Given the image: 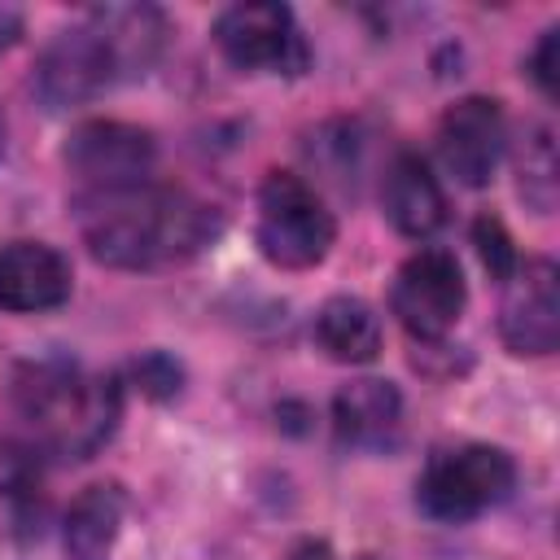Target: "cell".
Returning <instances> with one entry per match:
<instances>
[{"mask_svg":"<svg viewBox=\"0 0 560 560\" xmlns=\"http://www.w3.org/2000/svg\"><path fill=\"white\" fill-rule=\"evenodd\" d=\"M289 560H332V551H328V542L306 538V542H298V547H293V556H289Z\"/></svg>","mask_w":560,"mask_h":560,"instance_id":"cell-22","label":"cell"},{"mask_svg":"<svg viewBox=\"0 0 560 560\" xmlns=\"http://www.w3.org/2000/svg\"><path fill=\"white\" fill-rule=\"evenodd\" d=\"M0 149H4V122H0Z\"/></svg>","mask_w":560,"mask_h":560,"instance_id":"cell-23","label":"cell"},{"mask_svg":"<svg viewBox=\"0 0 560 560\" xmlns=\"http://www.w3.org/2000/svg\"><path fill=\"white\" fill-rule=\"evenodd\" d=\"M258 249L267 262L302 271L324 262L332 245V214L319 201V192L293 175V171H271L258 192Z\"/></svg>","mask_w":560,"mask_h":560,"instance_id":"cell-3","label":"cell"},{"mask_svg":"<svg viewBox=\"0 0 560 560\" xmlns=\"http://www.w3.org/2000/svg\"><path fill=\"white\" fill-rule=\"evenodd\" d=\"M79 228L101 262L149 271L192 258L214 236V214L192 192L144 179L118 192L79 197Z\"/></svg>","mask_w":560,"mask_h":560,"instance_id":"cell-1","label":"cell"},{"mask_svg":"<svg viewBox=\"0 0 560 560\" xmlns=\"http://www.w3.org/2000/svg\"><path fill=\"white\" fill-rule=\"evenodd\" d=\"M13 402L39 451L79 459L92 455L118 420V385L109 376H88L61 359L22 368L13 381Z\"/></svg>","mask_w":560,"mask_h":560,"instance_id":"cell-2","label":"cell"},{"mask_svg":"<svg viewBox=\"0 0 560 560\" xmlns=\"http://www.w3.org/2000/svg\"><path fill=\"white\" fill-rule=\"evenodd\" d=\"M18 35H22V9L0 4V52H9L18 44Z\"/></svg>","mask_w":560,"mask_h":560,"instance_id":"cell-21","label":"cell"},{"mask_svg":"<svg viewBox=\"0 0 560 560\" xmlns=\"http://www.w3.org/2000/svg\"><path fill=\"white\" fill-rule=\"evenodd\" d=\"M521 197L547 214L556 206V140L547 127H529L525 153H521Z\"/></svg>","mask_w":560,"mask_h":560,"instance_id":"cell-17","label":"cell"},{"mask_svg":"<svg viewBox=\"0 0 560 560\" xmlns=\"http://www.w3.org/2000/svg\"><path fill=\"white\" fill-rule=\"evenodd\" d=\"M381 201H385L389 223L411 241H424L446 223V197H442L433 171L424 166V158H416V153H398L389 162Z\"/></svg>","mask_w":560,"mask_h":560,"instance_id":"cell-12","label":"cell"},{"mask_svg":"<svg viewBox=\"0 0 560 560\" xmlns=\"http://www.w3.org/2000/svg\"><path fill=\"white\" fill-rule=\"evenodd\" d=\"M363 560H376V556H363Z\"/></svg>","mask_w":560,"mask_h":560,"instance_id":"cell-24","label":"cell"},{"mask_svg":"<svg viewBox=\"0 0 560 560\" xmlns=\"http://www.w3.org/2000/svg\"><path fill=\"white\" fill-rule=\"evenodd\" d=\"M464 271L455 262V254L446 249H420L411 254L398 276H394V293L389 306L398 315V324L420 337V341H438L455 328L459 311H464Z\"/></svg>","mask_w":560,"mask_h":560,"instance_id":"cell-7","label":"cell"},{"mask_svg":"<svg viewBox=\"0 0 560 560\" xmlns=\"http://www.w3.org/2000/svg\"><path fill=\"white\" fill-rule=\"evenodd\" d=\"M153 158H158L153 136L131 122H114V118L83 122L66 140V166L79 179V197L144 184L153 171Z\"/></svg>","mask_w":560,"mask_h":560,"instance_id":"cell-5","label":"cell"},{"mask_svg":"<svg viewBox=\"0 0 560 560\" xmlns=\"http://www.w3.org/2000/svg\"><path fill=\"white\" fill-rule=\"evenodd\" d=\"M503 149H508V122H503L499 101H490V96H464V101H455L442 114L438 153H442V166L464 188L490 184V175L499 171Z\"/></svg>","mask_w":560,"mask_h":560,"instance_id":"cell-10","label":"cell"},{"mask_svg":"<svg viewBox=\"0 0 560 560\" xmlns=\"http://www.w3.org/2000/svg\"><path fill=\"white\" fill-rule=\"evenodd\" d=\"M556 52H560V31H547L529 57V74L542 88V96H556Z\"/></svg>","mask_w":560,"mask_h":560,"instance_id":"cell-20","label":"cell"},{"mask_svg":"<svg viewBox=\"0 0 560 560\" xmlns=\"http://www.w3.org/2000/svg\"><path fill=\"white\" fill-rule=\"evenodd\" d=\"M503 315L499 337L512 354H551L560 341V289L551 258H525L503 280Z\"/></svg>","mask_w":560,"mask_h":560,"instance_id":"cell-9","label":"cell"},{"mask_svg":"<svg viewBox=\"0 0 560 560\" xmlns=\"http://www.w3.org/2000/svg\"><path fill=\"white\" fill-rule=\"evenodd\" d=\"M214 44L236 70L298 74L306 66V44L298 35V22L276 0H249L223 9L214 22Z\"/></svg>","mask_w":560,"mask_h":560,"instance_id":"cell-6","label":"cell"},{"mask_svg":"<svg viewBox=\"0 0 560 560\" xmlns=\"http://www.w3.org/2000/svg\"><path fill=\"white\" fill-rule=\"evenodd\" d=\"M122 512H127L122 486L114 481L88 486L66 512V529H61L66 560H109L122 529Z\"/></svg>","mask_w":560,"mask_h":560,"instance_id":"cell-15","label":"cell"},{"mask_svg":"<svg viewBox=\"0 0 560 560\" xmlns=\"http://www.w3.org/2000/svg\"><path fill=\"white\" fill-rule=\"evenodd\" d=\"M398 416H402V398L389 381H376V376H359L350 385L337 389L332 398V424H337V438L350 442V446H381L394 438L398 429Z\"/></svg>","mask_w":560,"mask_h":560,"instance_id":"cell-14","label":"cell"},{"mask_svg":"<svg viewBox=\"0 0 560 560\" xmlns=\"http://www.w3.org/2000/svg\"><path fill=\"white\" fill-rule=\"evenodd\" d=\"M516 486V464L508 451L499 446H455V451H438L416 486L420 512L433 521H472L481 512H490L494 503H503Z\"/></svg>","mask_w":560,"mask_h":560,"instance_id":"cell-4","label":"cell"},{"mask_svg":"<svg viewBox=\"0 0 560 560\" xmlns=\"http://www.w3.org/2000/svg\"><path fill=\"white\" fill-rule=\"evenodd\" d=\"M70 298V262L44 241L0 245V311L35 315Z\"/></svg>","mask_w":560,"mask_h":560,"instance_id":"cell-11","label":"cell"},{"mask_svg":"<svg viewBox=\"0 0 560 560\" xmlns=\"http://www.w3.org/2000/svg\"><path fill=\"white\" fill-rule=\"evenodd\" d=\"M315 341L337 363H372L381 350V319L359 298H328L315 315Z\"/></svg>","mask_w":560,"mask_h":560,"instance_id":"cell-16","label":"cell"},{"mask_svg":"<svg viewBox=\"0 0 560 560\" xmlns=\"http://www.w3.org/2000/svg\"><path fill=\"white\" fill-rule=\"evenodd\" d=\"M114 79H118V70H114L105 39L83 22V26L61 31L39 52L31 88L44 101V109H74V105H88L92 96H101Z\"/></svg>","mask_w":560,"mask_h":560,"instance_id":"cell-8","label":"cell"},{"mask_svg":"<svg viewBox=\"0 0 560 560\" xmlns=\"http://www.w3.org/2000/svg\"><path fill=\"white\" fill-rule=\"evenodd\" d=\"M88 26L105 39L118 79L144 74L158 61L162 39H166V18L153 4H101L92 9Z\"/></svg>","mask_w":560,"mask_h":560,"instance_id":"cell-13","label":"cell"},{"mask_svg":"<svg viewBox=\"0 0 560 560\" xmlns=\"http://www.w3.org/2000/svg\"><path fill=\"white\" fill-rule=\"evenodd\" d=\"M136 381H140L144 394L166 398V394L179 389V368L166 354H144V359H136Z\"/></svg>","mask_w":560,"mask_h":560,"instance_id":"cell-19","label":"cell"},{"mask_svg":"<svg viewBox=\"0 0 560 560\" xmlns=\"http://www.w3.org/2000/svg\"><path fill=\"white\" fill-rule=\"evenodd\" d=\"M472 241H477L481 262H486V267H490V276H499V280H508V276H512V267L521 262V258H516L512 236H508V232H503V223H499V219H490V214H481V219L472 223Z\"/></svg>","mask_w":560,"mask_h":560,"instance_id":"cell-18","label":"cell"}]
</instances>
